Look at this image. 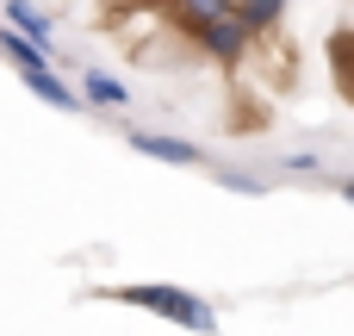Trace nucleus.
<instances>
[{
    "mask_svg": "<svg viewBox=\"0 0 354 336\" xmlns=\"http://www.w3.org/2000/svg\"><path fill=\"white\" fill-rule=\"evenodd\" d=\"M193 44H199L212 62H224V69H243V62H249V50H255V37H249L236 19H212V25H199V31H193Z\"/></svg>",
    "mask_w": 354,
    "mask_h": 336,
    "instance_id": "obj_2",
    "label": "nucleus"
},
{
    "mask_svg": "<svg viewBox=\"0 0 354 336\" xmlns=\"http://www.w3.org/2000/svg\"><path fill=\"white\" fill-rule=\"evenodd\" d=\"M280 168H286V175H317V168H324V156H317V150H299V156H286Z\"/></svg>",
    "mask_w": 354,
    "mask_h": 336,
    "instance_id": "obj_11",
    "label": "nucleus"
},
{
    "mask_svg": "<svg viewBox=\"0 0 354 336\" xmlns=\"http://www.w3.org/2000/svg\"><path fill=\"white\" fill-rule=\"evenodd\" d=\"M230 6H236V0H168V12H174L187 31H199V25H212V19H230Z\"/></svg>",
    "mask_w": 354,
    "mask_h": 336,
    "instance_id": "obj_8",
    "label": "nucleus"
},
{
    "mask_svg": "<svg viewBox=\"0 0 354 336\" xmlns=\"http://www.w3.org/2000/svg\"><path fill=\"white\" fill-rule=\"evenodd\" d=\"M0 19H6L12 37H25L31 50H44V62L56 56V19H50L44 6H31V0H0Z\"/></svg>",
    "mask_w": 354,
    "mask_h": 336,
    "instance_id": "obj_4",
    "label": "nucleus"
},
{
    "mask_svg": "<svg viewBox=\"0 0 354 336\" xmlns=\"http://www.w3.org/2000/svg\"><path fill=\"white\" fill-rule=\"evenodd\" d=\"M137 6H168V0H137Z\"/></svg>",
    "mask_w": 354,
    "mask_h": 336,
    "instance_id": "obj_12",
    "label": "nucleus"
},
{
    "mask_svg": "<svg viewBox=\"0 0 354 336\" xmlns=\"http://www.w3.org/2000/svg\"><path fill=\"white\" fill-rule=\"evenodd\" d=\"M286 6H292V0H236V6H230V19H236L249 37H268V31L286 19Z\"/></svg>",
    "mask_w": 354,
    "mask_h": 336,
    "instance_id": "obj_7",
    "label": "nucleus"
},
{
    "mask_svg": "<svg viewBox=\"0 0 354 336\" xmlns=\"http://www.w3.org/2000/svg\"><path fill=\"white\" fill-rule=\"evenodd\" d=\"M0 56H6L19 75H25V69H50V62H44V50H31V44H25V37H12L6 25H0Z\"/></svg>",
    "mask_w": 354,
    "mask_h": 336,
    "instance_id": "obj_9",
    "label": "nucleus"
},
{
    "mask_svg": "<svg viewBox=\"0 0 354 336\" xmlns=\"http://www.w3.org/2000/svg\"><path fill=\"white\" fill-rule=\"evenodd\" d=\"M212 181H218L224 193H243V200H261V193H268V181H261V175H243V168H212Z\"/></svg>",
    "mask_w": 354,
    "mask_h": 336,
    "instance_id": "obj_10",
    "label": "nucleus"
},
{
    "mask_svg": "<svg viewBox=\"0 0 354 336\" xmlns=\"http://www.w3.org/2000/svg\"><path fill=\"white\" fill-rule=\"evenodd\" d=\"M19 81H25V87L44 100V106H56V112H87V106H81V94H75V87H68L56 69H25Z\"/></svg>",
    "mask_w": 354,
    "mask_h": 336,
    "instance_id": "obj_5",
    "label": "nucleus"
},
{
    "mask_svg": "<svg viewBox=\"0 0 354 336\" xmlns=\"http://www.w3.org/2000/svg\"><path fill=\"white\" fill-rule=\"evenodd\" d=\"M81 75V106H131V94H124V81L118 75H106V69H75Z\"/></svg>",
    "mask_w": 354,
    "mask_h": 336,
    "instance_id": "obj_6",
    "label": "nucleus"
},
{
    "mask_svg": "<svg viewBox=\"0 0 354 336\" xmlns=\"http://www.w3.org/2000/svg\"><path fill=\"white\" fill-rule=\"evenodd\" d=\"M100 299H118L131 312H156V318H168V324H180V330H193V336H218V312L199 293H187V287L137 281V287H100Z\"/></svg>",
    "mask_w": 354,
    "mask_h": 336,
    "instance_id": "obj_1",
    "label": "nucleus"
},
{
    "mask_svg": "<svg viewBox=\"0 0 354 336\" xmlns=\"http://www.w3.org/2000/svg\"><path fill=\"white\" fill-rule=\"evenodd\" d=\"M124 143H131L137 156H149V162H168V168H212L199 143L168 137V131H124Z\"/></svg>",
    "mask_w": 354,
    "mask_h": 336,
    "instance_id": "obj_3",
    "label": "nucleus"
}]
</instances>
